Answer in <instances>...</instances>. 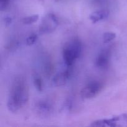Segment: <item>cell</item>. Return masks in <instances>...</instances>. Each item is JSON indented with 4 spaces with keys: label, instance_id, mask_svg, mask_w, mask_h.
Instances as JSON below:
<instances>
[{
    "label": "cell",
    "instance_id": "obj_1",
    "mask_svg": "<svg viewBox=\"0 0 127 127\" xmlns=\"http://www.w3.org/2000/svg\"><path fill=\"white\" fill-rule=\"evenodd\" d=\"M29 100V89L22 78H16L12 83L7 102V107L11 112H17Z\"/></svg>",
    "mask_w": 127,
    "mask_h": 127
},
{
    "label": "cell",
    "instance_id": "obj_2",
    "mask_svg": "<svg viewBox=\"0 0 127 127\" xmlns=\"http://www.w3.org/2000/svg\"><path fill=\"white\" fill-rule=\"evenodd\" d=\"M83 45L78 38H74L66 43L63 50V58L67 66H71L81 54Z\"/></svg>",
    "mask_w": 127,
    "mask_h": 127
},
{
    "label": "cell",
    "instance_id": "obj_3",
    "mask_svg": "<svg viewBox=\"0 0 127 127\" xmlns=\"http://www.w3.org/2000/svg\"><path fill=\"white\" fill-rule=\"evenodd\" d=\"M59 25L57 16L52 13L48 14L42 19L38 31L40 34H47L54 32Z\"/></svg>",
    "mask_w": 127,
    "mask_h": 127
},
{
    "label": "cell",
    "instance_id": "obj_4",
    "mask_svg": "<svg viewBox=\"0 0 127 127\" xmlns=\"http://www.w3.org/2000/svg\"><path fill=\"white\" fill-rule=\"evenodd\" d=\"M103 88V84L97 81L88 83L81 91V96L83 99H89L97 95Z\"/></svg>",
    "mask_w": 127,
    "mask_h": 127
},
{
    "label": "cell",
    "instance_id": "obj_5",
    "mask_svg": "<svg viewBox=\"0 0 127 127\" xmlns=\"http://www.w3.org/2000/svg\"><path fill=\"white\" fill-rule=\"evenodd\" d=\"M35 110L39 116L42 117H48L52 112L53 107L48 102L45 100H40L36 103Z\"/></svg>",
    "mask_w": 127,
    "mask_h": 127
},
{
    "label": "cell",
    "instance_id": "obj_6",
    "mask_svg": "<svg viewBox=\"0 0 127 127\" xmlns=\"http://www.w3.org/2000/svg\"><path fill=\"white\" fill-rule=\"evenodd\" d=\"M71 75L70 68H67L65 70L60 72L56 74L53 78V83L56 86H62L64 85Z\"/></svg>",
    "mask_w": 127,
    "mask_h": 127
},
{
    "label": "cell",
    "instance_id": "obj_7",
    "mask_svg": "<svg viewBox=\"0 0 127 127\" xmlns=\"http://www.w3.org/2000/svg\"><path fill=\"white\" fill-rule=\"evenodd\" d=\"M110 62V55L108 51L104 50L100 52L95 59V65L98 68L104 69L109 66Z\"/></svg>",
    "mask_w": 127,
    "mask_h": 127
},
{
    "label": "cell",
    "instance_id": "obj_8",
    "mask_svg": "<svg viewBox=\"0 0 127 127\" xmlns=\"http://www.w3.org/2000/svg\"><path fill=\"white\" fill-rule=\"evenodd\" d=\"M109 15V11L106 9H101L93 12L89 16V19L93 24H96L103 21L108 17Z\"/></svg>",
    "mask_w": 127,
    "mask_h": 127
},
{
    "label": "cell",
    "instance_id": "obj_9",
    "mask_svg": "<svg viewBox=\"0 0 127 127\" xmlns=\"http://www.w3.org/2000/svg\"><path fill=\"white\" fill-rule=\"evenodd\" d=\"M33 83L35 88L38 91H42L43 89V82L40 76L38 74H35L33 76Z\"/></svg>",
    "mask_w": 127,
    "mask_h": 127
},
{
    "label": "cell",
    "instance_id": "obj_10",
    "mask_svg": "<svg viewBox=\"0 0 127 127\" xmlns=\"http://www.w3.org/2000/svg\"><path fill=\"white\" fill-rule=\"evenodd\" d=\"M39 19V16L37 14L32 15V16H27L22 19V22L26 25H31L37 22Z\"/></svg>",
    "mask_w": 127,
    "mask_h": 127
},
{
    "label": "cell",
    "instance_id": "obj_11",
    "mask_svg": "<svg viewBox=\"0 0 127 127\" xmlns=\"http://www.w3.org/2000/svg\"><path fill=\"white\" fill-rule=\"evenodd\" d=\"M116 37L115 33L112 32H107L103 34L102 40L104 43H107L114 40Z\"/></svg>",
    "mask_w": 127,
    "mask_h": 127
},
{
    "label": "cell",
    "instance_id": "obj_12",
    "mask_svg": "<svg viewBox=\"0 0 127 127\" xmlns=\"http://www.w3.org/2000/svg\"><path fill=\"white\" fill-rule=\"evenodd\" d=\"M37 39H38V35L37 34L33 33V34L27 37V38H26V44L28 46L33 45L37 42Z\"/></svg>",
    "mask_w": 127,
    "mask_h": 127
},
{
    "label": "cell",
    "instance_id": "obj_13",
    "mask_svg": "<svg viewBox=\"0 0 127 127\" xmlns=\"http://www.w3.org/2000/svg\"><path fill=\"white\" fill-rule=\"evenodd\" d=\"M10 0H0V9L3 11L7 9L9 4Z\"/></svg>",
    "mask_w": 127,
    "mask_h": 127
},
{
    "label": "cell",
    "instance_id": "obj_14",
    "mask_svg": "<svg viewBox=\"0 0 127 127\" xmlns=\"http://www.w3.org/2000/svg\"><path fill=\"white\" fill-rule=\"evenodd\" d=\"M12 22V17L10 16H6L4 17V23L6 27H8L11 24Z\"/></svg>",
    "mask_w": 127,
    "mask_h": 127
}]
</instances>
